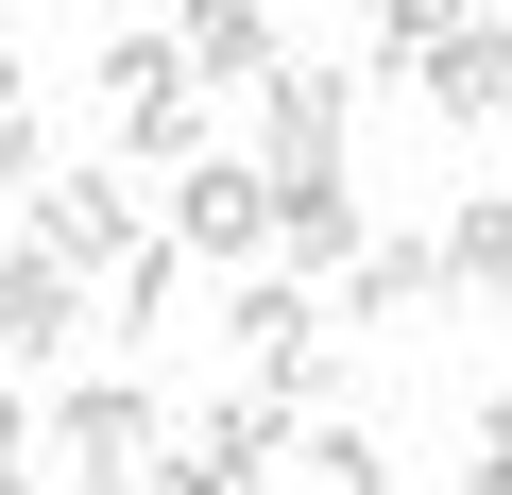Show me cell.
Returning a JSON list of instances; mask_svg holds the SVG:
<instances>
[{"instance_id":"6da1fadb","label":"cell","mask_w":512,"mask_h":495,"mask_svg":"<svg viewBox=\"0 0 512 495\" xmlns=\"http://www.w3.org/2000/svg\"><path fill=\"white\" fill-rule=\"evenodd\" d=\"M154 239L188 274H274V171H256V154H188L171 205H154Z\"/></svg>"},{"instance_id":"7a4b0ae2","label":"cell","mask_w":512,"mask_h":495,"mask_svg":"<svg viewBox=\"0 0 512 495\" xmlns=\"http://www.w3.org/2000/svg\"><path fill=\"white\" fill-rule=\"evenodd\" d=\"M222 342L256 359V393H274L291 427H308V410L342 393V325L308 308V274H239V308H222Z\"/></svg>"},{"instance_id":"3957f363","label":"cell","mask_w":512,"mask_h":495,"mask_svg":"<svg viewBox=\"0 0 512 495\" xmlns=\"http://www.w3.org/2000/svg\"><path fill=\"white\" fill-rule=\"evenodd\" d=\"M239 120H256V137H239L256 171H274V188H308V171H342V120H359V86H342L325 52H291V69H274V86H256Z\"/></svg>"},{"instance_id":"277c9868","label":"cell","mask_w":512,"mask_h":495,"mask_svg":"<svg viewBox=\"0 0 512 495\" xmlns=\"http://www.w3.org/2000/svg\"><path fill=\"white\" fill-rule=\"evenodd\" d=\"M103 137H120V154H154V171H188V154H205V86L171 69V35H120V52H103Z\"/></svg>"},{"instance_id":"5b68a950","label":"cell","mask_w":512,"mask_h":495,"mask_svg":"<svg viewBox=\"0 0 512 495\" xmlns=\"http://www.w3.org/2000/svg\"><path fill=\"white\" fill-rule=\"evenodd\" d=\"M154 444H171V410H154L137 376H86V393L52 410V461H69V495H137V478H154Z\"/></svg>"},{"instance_id":"8992f818","label":"cell","mask_w":512,"mask_h":495,"mask_svg":"<svg viewBox=\"0 0 512 495\" xmlns=\"http://www.w3.org/2000/svg\"><path fill=\"white\" fill-rule=\"evenodd\" d=\"M154 239V205L120 188V171H35V257H69V274H120Z\"/></svg>"},{"instance_id":"52a82bcc","label":"cell","mask_w":512,"mask_h":495,"mask_svg":"<svg viewBox=\"0 0 512 495\" xmlns=\"http://www.w3.org/2000/svg\"><path fill=\"white\" fill-rule=\"evenodd\" d=\"M171 69H188V86H239V103H256V86L291 69V35H274V0H188V18H171Z\"/></svg>"},{"instance_id":"ba28073f","label":"cell","mask_w":512,"mask_h":495,"mask_svg":"<svg viewBox=\"0 0 512 495\" xmlns=\"http://www.w3.org/2000/svg\"><path fill=\"white\" fill-rule=\"evenodd\" d=\"M69 342H86V274L18 239V257H0V376H35V359H69Z\"/></svg>"},{"instance_id":"9c48e42d","label":"cell","mask_w":512,"mask_h":495,"mask_svg":"<svg viewBox=\"0 0 512 495\" xmlns=\"http://www.w3.org/2000/svg\"><path fill=\"white\" fill-rule=\"evenodd\" d=\"M410 69H427V103H444L461 137H495V120H512V18H461V35H427Z\"/></svg>"},{"instance_id":"30bf717a","label":"cell","mask_w":512,"mask_h":495,"mask_svg":"<svg viewBox=\"0 0 512 495\" xmlns=\"http://www.w3.org/2000/svg\"><path fill=\"white\" fill-rule=\"evenodd\" d=\"M359 239H376V222H359V188H342V171H308V188H274V274H342Z\"/></svg>"},{"instance_id":"8fae6325","label":"cell","mask_w":512,"mask_h":495,"mask_svg":"<svg viewBox=\"0 0 512 495\" xmlns=\"http://www.w3.org/2000/svg\"><path fill=\"white\" fill-rule=\"evenodd\" d=\"M427 257H444V308H495V291H512V188H461Z\"/></svg>"},{"instance_id":"7c38bea8","label":"cell","mask_w":512,"mask_h":495,"mask_svg":"<svg viewBox=\"0 0 512 495\" xmlns=\"http://www.w3.org/2000/svg\"><path fill=\"white\" fill-rule=\"evenodd\" d=\"M393 308H444V257H427V239H393V222H376L359 257H342V308H325V325H393Z\"/></svg>"},{"instance_id":"4fadbf2b","label":"cell","mask_w":512,"mask_h":495,"mask_svg":"<svg viewBox=\"0 0 512 495\" xmlns=\"http://www.w3.org/2000/svg\"><path fill=\"white\" fill-rule=\"evenodd\" d=\"M188 461H222V495H274V461H291V410H274V393H222V410L188 427Z\"/></svg>"},{"instance_id":"5bb4252c","label":"cell","mask_w":512,"mask_h":495,"mask_svg":"<svg viewBox=\"0 0 512 495\" xmlns=\"http://www.w3.org/2000/svg\"><path fill=\"white\" fill-rule=\"evenodd\" d=\"M171 325H188V257L137 239V257H120V342H171Z\"/></svg>"},{"instance_id":"9a60e30c","label":"cell","mask_w":512,"mask_h":495,"mask_svg":"<svg viewBox=\"0 0 512 495\" xmlns=\"http://www.w3.org/2000/svg\"><path fill=\"white\" fill-rule=\"evenodd\" d=\"M35 171H52V120H35V69L0 52V188H35Z\"/></svg>"},{"instance_id":"2e32d148","label":"cell","mask_w":512,"mask_h":495,"mask_svg":"<svg viewBox=\"0 0 512 495\" xmlns=\"http://www.w3.org/2000/svg\"><path fill=\"white\" fill-rule=\"evenodd\" d=\"M308 461H325V495H410V478H393V461H376V427H325V444H308Z\"/></svg>"},{"instance_id":"e0dca14e","label":"cell","mask_w":512,"mask_h":495,"mask_svg":"<svg viewBox=\"0 0 512 495\" xmlns=\"http://www.w3.org/2000/svg\"><path fill=\"white\" fill-rule=\"evenodd\" d=\"M461 478H478V495H512V376L478 393V427H461Z\"/></svg>"},{"instance_id":"ac0fdd59","label":"cell","mask_w":512,"mask_h":495,"mask_svg":"<svg viewBox=\"0 0 512 495\" xmlns=\"http://www.w3.org/2000/svg\"><path fill=\"white\" fill-rule=\"evenodd\" d=\"M359 18H376V52H427V35H461V18H478V0H359Z\"/></svg>"},{"instance_id":"d6986e66","label":"cell","mask_w":512,"mask_h":495,"mask_svg":"<svg viewBox=\"0 0 512 495\" xmlns=\"http://www.w3.org/2000/svg\"><path fill=\"white\" fill-rule=\"evenodd\" d=\"M137 495H222V461H154V478H137Z\"/></svg>"},{"instance_id":"ffe728a7","label":"cell","mask_w":512,"mask_h":495,"mask_svg":"<svg viewBox=\"0 0 512 495\" xmlns=\"http://www.w3.org/2000/svg\"><path fill=\"white\" fill-rule=\"evenodd\" d=\"M18 444H35V410H18V376H0V461H18Z\"/></svg>"},{"instance_id":"44dd1931","label":"cell","mask_w":512,"mask_h":495,"mask_svg":"<svg viewBox=\"0 0 512 495\" xmlns=\"http://www.w3.org/2000/svg\"><path fill=\"white\" fill-rule=\"evenodd\" d=\"M0 495H35V478H18V461H0Z\"/></svg>"}]
</instances>
